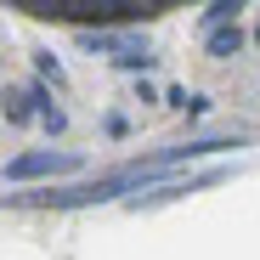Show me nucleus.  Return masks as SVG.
Returning <instances> with one entry per match:
<instances>
[{"mask_svg": "<svg viewBox=\"0 0 260 260\" xmlns=\"http://www.w3.org/2000/svg\"><path fill=\"white\" fill-rule=\"evenodd\" d=\"M170 164H130V170H119V176H96V181H74V187H34V192H6V204L12 209H85V204H113L119 192H130V187H142V181H153V176H164Z\"/></svg>", "mask_w": 260, "mask_h": 260, "instance_id": "f257e3e1", "label": "nucleus"}, {"mask_svg": "<svg viewBox=\"0 0 260 260\" xmlns=\"http://www.w3.org/2000/svg\"><path fill=\"white\" fill-rule=\"evenodd\" d=\"M147 6H153V12H158V6H181V0H147Z\"/></svg>", "mask_w": 260, "mask_h": 260, "instance_id": "1a4fd4ad", "label": "nucleus"}, {"mask_svg": "<svg viewBox=\"0 0 260 260\" xmlns=\"http://www.w3.org/2000/svg\"><path fill=\"white\" fill-rule=\"evenodd\" d=\"M6 119H12V124H34V108H28L23 91H6Z\"/></svg>", "mask_w": 260, "mask_h": 260, "instance_id": "0eeeda50", "label": "nucleus"}, {"mask_svg": "<svg viewBox=\"0 0 260 260\" xmlns=\"http://www.w3.org/2000/svg\"><path fill=\"white\" fill-rule=\"evenodd\" d=\"M79 46H85V51L113 57V62H119V68H130V74L153 62V46H147L142 34H108L102 23H96V28H85V23H79Z\"/></svg>", "mask_w": 260, "mask_h": 260, "instance_id": "f03ea898", "label": "nucleus"}, {"mask_svg": "<svg viewBox=\"0 0 260 260\" xmlns=\"http://www.w3.org/2000/svg\"><path fill=\"white\" fill-rule=\"evenodd\" d=\"M254 46H260V28H254Z\"/></svg>", "mask_w": 260, "mask_h": 260, "instance_id": "9d476101", "label": "nucleus"}, {"mask_svg": "<svg viewBox=\"0 0 260 260\" xmlns=\"http://www.w3.org/2000/svg\"><path fill=\"white\" fill-rule=\"evenodd\" d=\"M68 170H79L68 153H23L6 164V176L12 181H40V176H68Z\"/></svg>", "mask_w": 260, "mask_h": 260, "instance_id": "20e7f679", "label": "nucleus"}, {"mask_svg": "<svg viewBox=\"0 0 260 260\" xmlns=\"http://www.w3.org/2000/svg\"><path fill=\"white\" fill-rule=\"evenodd\" d=\"M204 46H209V57H238V51H243V28H238V23H215V28L204 34Z\"/></svg>", "mask_w": 260, "mask_h": 260, "instance_id": "39448f33", "label": "nucleus"}, {"mask_svg": "<svg viewBox=\"0 0 260 260\" xmlns=\"http://www.w3.org/2000/svg\"><path fill=\"white\" fill-rule=\"evenodd\" d=\"M153 6L147 0H68V23H130V17H147Z\"/></svg>", "mask_w": 260, "mask_h": 260, "instance_id": "7ed1b4c3", "label": "nucleus"}, {"mask_svg": "<svg viewBox=\"0 0 260 260\" xmlns=\"http://www.w3.org/2000/svg\"><path fill=\"white\" fill-rule=\"evenodd\" d=\"M34 57H40V74H46V79H62V68H57V57H51V51H34Z\"/></svg>", "mask_w": 260, "mask_h": 260, "instance_id": "6e6552de", "label": "nucleus"}, {"mask_svg": "<svg viewBox=\"0 0 260 260\" xmlns=\"http://www.w3.org/2000/svg\"><path fill=\"white\" fill-rule=\"evenodd\" d=\"M238 12H243V0H209L204 28H215V23H238Z\"/></svg>", "mask_w": 260, "mask_h": 260, "instance_id": "423d86ee", "label": "nucleus"}]
</instances>
